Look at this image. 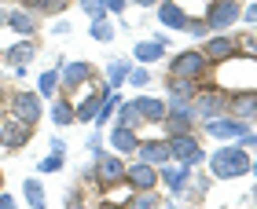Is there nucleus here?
Returning a JSON list of instances; mask_svg holds the SVG:
<instances>
[{
    "label": "nucleus",
    "mask_w": 257,
    "mask_h": 209,
    "mask_svg": "<svg viewBox=\"0 0 257 209\" xmlns=\"http://www.w3.org/2000/svg\"><path fill=\"white\" fill-rule=\"evenodd\" d=\"M103 96H107V92H103ZM103 96H92V99H85V103H81V107H77V121H92V118H96L99 99H103Z\"/></svg>",
    "instance_id": "4be33fe9"
},
{
    "label": "nucleus",
    "mask_w": 257,
    "mask_h": 209,
    "mask_svg": "<svg viewBox=\"0 0 257 209\" xmlns=\"http://www.w3.org/2000/svg\"><path fill=\"white\" fill-rule=\"evenodd\" d=\"M92 37H96V41H103V44H110V41H114V22L107 19V11L92 19Z\"/></svg>",
    "instance_id": "6ab92c4d"
},
{
    "label": "nucleus",
    "mask_w": 257,
    "mask_h": 209,
    "mask_svg": "<svg viewBox=\"0 0 257 209\" xmlns=\"http://www.w3.org/2000/svg\"><path fill=\"white\" fill-rule=\"evenodd\" d=\"M15 205V198H11V194H0V209H11Z\"/></svg>",
    "instance_id": "e433bc0d"
},
{
    "label": "nucleus",
    "mask_w": 257,
    "mask_h": 209,
    "mask_svg": "<svg viewBox=\"0 0 257 209\" xmlns=\"http://www.w3.org/2000/svg\"><path fill=\"white\" fill-rule=\"evenodd\" d=\"M99 180H103V183L125 180V165H121L118 158H99Z\"/></svg>",
    "instance_id": "4468645a"
},
{
    "label": "nucleus",
    "mask_w": 257,
    "mask_h": 209,
    "mask_svg": "<svg viewBox=\"0 0 257 209\" xmlns=\"http://www.w3.org/2000/svg\"><path fill=\"white\" fill-rule=\"evenodd\" d=\"M206 63H209V59H206L202 52H180L177 59H173L169 74H173V77H184V81H195V77L206 70Z\"/></svg>",
    "instance_id": "7ed1b4c3"
},
{
    "label": "nucleus",
    "mask_w": 257,
    "mask_h": 209,
    "mask_svg": "<svg viewBox=\"0 0 257 209\" xmlns=\"http://www.w3.org/2000/svg\"><path fill=\"white\" fill-rule=\"evenodd\" d=\"M224 110V92H202L191 99V118H220Z\"/></svg>",
    "instance_id": "20e7f679"
},
{
    "label": "nucleus",
    "mask_w": 257,
    "mask_h": 209,
    "mask_svg": "<svg viewBox=\"0 0 257 209\" xmlns=\"http://www.w3.org/2000/svg\"><path fill=\"white\" fill-rule=\"evenodd\" d=\"M26 139H30V125L26 121H19V118L4 121V129H0V147L4 150H19Z\"/></svg>",
    "instance_id": "423d86ee"
},
{
    "label": "nucleus",
    "mask_w": 257,
    "mask_h": 209,
    "mask_svg": "<svg viewBox=\"0 0 257 209\" xmlns=\"http://www.w3.org/2000/svg\"><path fill=\"white\" fill-rule=\"evenodd\" d=\"M8 59L15 63V66H22V63H30V59H33V44H30V41H26V44H15V48L8 52Z\"/></svg>",
    "instance_id": "5701e85b"
},
{
    "label": "nucleus",
    "mask_w": 257,
    "mask_h": 209,
    "mask_svg": "<svg viewBox=\"0 0 257 209\" xmlns=\"http://www.w3.org/2000/svg\"><path fill=\"white\" fill-rule=\"evenodd\" d=\"M136 4H140V8H151V4H158V0H136Z\"/></svg>",
    "instance_id": "4c0bfd02"
},
{
    "label": "nucleus",
    "mask_w": 257,
    "mask_h": 209,
    "mask_svg": "<svg viewBox=\"0 0 257 209\" xmlns=\"http://www.w3.org/2000/svg\"><path fill=\"white\" fill-rule=\"evenodd\" d=\"M8 26L15 33H22V37H30L33 33V15L30 11H8Z\"/></svg>",
    "instance_id": "a211bd4d"
},
{
    "label": "nucleus",
    "mask_w": 257,
    "mask_h": 209,
    "mask_svg": "<svg viewBox=\"0 0 257 209\" xmlns=\"http://www.w3.org/2000/svg\"><path fill=\"white\" fill-rule=\"evenodd\" d=\"M209 169H213V176L220 180H235V176H246L250 172V158L242 147H220L213 158H209Z\"/></svg>",
    "instance_id": "f257e3e1"
},
{
    "label": "nucleus",
    "mask_w": 257,
    "mask_h": 209,
    "mask_svg": "<svg viewBox=\"0 0 257 209\" xmlns=\"http://www.w3.org/2000/svg\"><path fill=\"white\" fill-rule=\"evenodd\" d=\"M133 205H136V209H151V205H155V198H151V194H140V198H133Z\"/></svg>",
    "instance_id": "473e14b6"
},
{
    "label": "nucleus",
    "mask_w": 257,
    "mask_h": 209,
    "mask_svg": "<svg viewBox=\"0 0 257 209\" xmlns=\"http://www.w3.org/2000/svg\"><path fill=\"white\" fill-rule=\"evenodd\" d=\"M66 8V0H30V11H48V15H59Z\"/></svg>",
    "instance_id": "a878e982"
},
{
    "label": "nucleus",
    "mask_w": 257,
    "mask_h": 209,
    "mask_svg": "<svg viewBox=\"0 0 257 209\" xmlns=\"http://www.w3.org/2000/svg\"><path fill=\"white\" fill-rule=\"evenodd\" d=\"M74 118H77V114H74L70 103H55V107H52V121H55V125H70Z\"/></svg>",
    "instance_id": "b1692460"
},
{
    "label": "nucleus",
    "mask_w": 257,
    "mask_h": 209,
    "mask_svg": "<svg viewBox=\"0 0 257 209\" xmlns=\"http://www.w3.org/2000/svg\"><path fill=\"white\" fill-rule=\"evenodd\" d=\"M162 180H166L169 191H184V183H188V165H166V172H162Z\"/></svg>",
    "instance_id": "2eb2a0df"
},
{
    "label": "nucleus",
    "mask_w": 257,
    "mask_h": 209,
    "mask_svg": "<svg viewBox=\"0 0 257 209\" xmlns=\"http://www.w3.org/2000/svg\"><path fill=\"white\" fill-rule=\"evenodd\" d=\"M4 22H8V11H0V26H4Z\"/></svg>",
    "instance_id": "58836bf2"
},
{
    "label": "nucleus",
    "mask_w": 257,
    "mask_h": 209,
    "mask_svg": "<svg viewBox=\"0 0 257 209\" xmlns=\"http://www.w3.org/2000/svg\"><path fill=\"white\" fill-rule=\"evenodd\" d=\"M158 22L166 30H184L188 26V15H184V8L177 0H166V4H158Z\"/></svg>",
    "instance_id": "9d476101"
},
{
    "label": "nucleus",
    "mask_w": 257,
    "mask_h": 209,
    "mask_svg": "<svg viewBox=\"0 0 257 209\" xmlns=\"http://www.w3.org/2000/svg\"><path fill=\"white\" fill-rule=\"evenodd\" d=\"M235 114H239L242 121L253 118V114H257V99H253V96H239V99H235Z\"/></svg>",
    "instance_id": "393cba45"
},
{
    "label": "nucleus",
    "mask_w": 257,
    "mask_h": 209,
    "mask_svg": "<svg viewBox=\"0 0 257 209\" xmlns=\"http://www.w3.org/2000/svg\"><path fill=\"white\" fill-rule=\"evenodd\" d=\"M169 158L184 161V165H198L202 161V147H198V139L191 132H180V136L169 139Z\"/></svg>",
    "instance_id": "f03ea898"
},
{
    "label": "nucleus",
    "mask_w": 257,
    "mask_h": 209,
    "mask_svg": "<svg viewBox=\"0 0 257 209\" xmlns=\"http://www.w3.org/2000/svg\"><path fill=\"white\" fill-rule=\"evenodd\" d=\"M246 121L242 118H209V136L217 139H231V136H246Z\"/></svg>",
    "instance_id": "1a4fd4ad"
},
{
    "label": "nucleus",
    "mask_w": 257,
    "mask_h": 209,
    "mask_svg": "<svg viewBox=\"0 0 257 209\" xmlns=\"http://www.w3.org/2000/svg\"><path fill=\"white\" fill-rule=\"evenodd\" d=\"M239 15H242V11H239L235 0H213V11H209L206 26H209V30H228Z\"/></svg>",
    "instance_id": "39448f33"
},
{
    "label": "nucleus",
    "mask_w": 257,
    "mask_h": 209,
    "mask_svg": "<svg viewBox=\"0 0 257 209\" xmlns=\"http://www.w3.org/2000/svg\"><path fill=\"white\" fill-rule=\"evenodd\" d=\"M136 59L140 63H155V59H162L166 55V37H155V41H144V44H136Z\"/></svg>",
    "instance_id": "f8f14e48"
},
{
    "label": "nucleus",
    "mask_w": 257,
    "mask_h": 209,
    "mask_svg": "<svg viewBox=\"0 0 257 209\" xmlns=\"http://www.w3.org/2000/svg\"><path fill=\"white\" fill-rule=\"evenodd\" d=\"M242 15H246V22H257V0H253V4H250L246 11H242Z\"/></svg>",
    "instance_id": "c9c22d12"
},
{
    "label": "nucleus",
    "mask_w": 257,
    "mask_h": 209,
    "mask_svg": "<svg viewBox=\"0 0 257 209\" xmlns=\"http://www.w3.org/2000/svg\"><path fill=\"white\" fill-rule=\"evenodd\" d=\"M55 85H59V74H55V70H48V74H41V81H37L41 96H52V92H55Z\"/></svg>",
    "instance_id": "bb28decb"
},
{
    "label": "nucleus",
    "mask_w": 257,
    "mask_h": 209,
    "mask_svg": "<svg viewBox=\"0 0 257 209\" xmlns=\"http://www.w3.org/2000/svg\"><path fill=\"white\" fill-rule=\"evenodd\" d=\"M22 191H26V202H30V205H44V187H41V180H26V183H22Z\"/></svg>",
    "instance_id": "412c9836"
},
{
    "label": "nucleus",
    "mask_w": 257,
    "mask_h": 209,
    "mask_svg": "<svg viewBox=\"0 0 257 209\" xmlns=\"http://www.w3.org/2000/svg\"><path fill=\"white\" fill-rule=\"evenodd\" d=\"M136 118H140V114H136V107H133V103H121V118H118V125H128V129H133V125H136Z\"/></svg>",
    "instance_id": "cd10ccee"
},
{
    "label": "nucleus",
    "mask_w": 257,
    "mask_h": 209,
    "mask_svg": "<svg viewBox=\"0 0 257 209\" xmlns=\"http://www.w3.org/2000/svg\"><path fill=\"white\" fill-rule=\"evenodd\" d=\"M125 74H128V70H125V63H114V66H110V85H107V88H118Z\"/></svg>",
    "instance_id": "2f4dec72"
},
{
    "label": "nucleus",
    "mask_w": 257,
    "mask_h": 209,
    "mask_svg": "<svg viewBox=\"0 0 257 209\" xmlns=\"http://www.w3.org/2000/svg\"><path fill=\"white\" fill-rule=\"evenodd\" d=\"M133 107H136V114H140L144 121H162V118H166V110H169L162 99H151V96H140V99H133Z\"/></svg>",
    "instance_id": "9b49d317"
},
{
    "label": "nucleus",
    "mask_w": 257,
    "mask_h": 209,
    "mask_svg": "<svg viewBox=\"0 0 257 209\" xmlns=\"http://www.w3.org/2000/svg\"><path fill=\"white\" fill-rule=\"evenodd\" d=\"M206 59H217V63H224V59H231V55H235V44H231L228 37H213V41H209L206 44Z\"/></svg>",
    "instance_id": "ddd939ff"
},
{
    "label": "nucleus",
    "mask_w": 257,
    "mask_h": 209,
    "mask_svg": "<svg viewBox=\"0 0 257 209\" xmlns=\"http://www.w3.org/2000/svg\"><path fill=\"white\" fill-rule=\"evenodd\" d=\"M81 8H85L92 19H96V15H103V11H107V0H81Z\"/></svg>",
    "instance_id": "c756f323"
},
{
    "label": "nucleus",
    "mask_w": 257,
    "mask_h": 209,
    "mask_svg": "<svg viewBox=\"0 0 257 209\" xmlns=\"http://www.w3.org/2000/svg\"><path fill=\"white\" fill-rule=\"evenodd\" d=\"M253 176H257V161H253Z\"/></svg>",
    "instance_id": "ea45409f"
},
{
    "label": "nucleus",
    "mask_w": 257,
    "mask_h": 209,
    "mask_svg": "<svg viewBox=\"0 0 257 209\" xmlns=\"http://www.w3.org/2000/svg\"><path fill=\"white\" fill-rule=\"evenodd\" d=\"M88 77V63H66L63 66V81L66 85H77V81Z\"/></svg>",
    "instance_id": "aec40b11"
},
{
    "label": "nucleus",
    "mask_w": 257,
    "mask_h": 209,
    "mask_svg": "<svg viewBox=\"0 0 257 209\" xmlns=\"http://www.w3.org/2000/svg\"><path fill=\"white\" fill-rule=\"evenodd\" d=\"M110 143L118 147L121 154H125V150H136V132L128 129V125H118V129L110 132Z\"/></svg>",
    "instance_id": "f3484780"
},
{
    "label": "nucleus",
    "mask_w": 257,
    "mask_h": 209,
    "mask_svg": "<svg viewBox=\"0 0 257 209\" xmlns=\"http://www.w3.org/2000/svg\"><path fill=\"white\" fill-rule=\"evenodd\" d=\"M11 110H15V118H19V121L33 125V121L41 118V99L33 96V92H19L15 103H11Z\"/></svg>",
    "instance_id": "6e6552de"
},
{
    "label": "nucleus",
    "mask_w": 257,
    "mask_h": 209,
    "mask_svg": "<svg viewBox=\"0 0 257 209\" xmlns=\"http://www.w3.org/2000/svg\"><path fill=\"white\" fill-rule=\"evenodd\" d=\"M59 169H63V154H55V150H52V158L41 161V172H59Z\"/></svg>",
    "instance_id": "c85d7f7f"
},
{
    "label": "nucleus",
    "mask_w": 257,
    "mask_h": 209,
    "mask_svg": "<svg viewBox=\"0 0 257 209\" xmlns=\"http://www.w3.org/2000/svg\"><path fill=\"white\" fill-rule=\"evenodd\" d=\"M136 150H140V158H144V161H151V165L169 158V143H136Z\"/></svg>",
    "instance_id": "dca6fc26"
},
{
    "label": "nucleus",
    "mask_w": 257,
    "mask_h": 209,
    "mask_svg": "<svg viewBox=\"0 0 257 209\" xmlns=\"http://www.w3.org/2000/svg\"><path fill=\"white\" fill-rule=\"evenodd\" d=\"M125 180L133 183L136 191H151V187L158 183V172H155V165H151V161H136V165L125 169Z\"/></svg>",
    "instance_id": "0eeeda50"
},
{
    "label": "nucleus",
    "mask_w": 257,
    "mask_h": 209,
    "mask_svg": "<svg viewBox=\"0 0 257 209\" xmlns=\"http://www.w3.org/2000/svg\"><path fill=\"white\" fill-rule=\"evenodd\" d=\"M239 139H242L239 147H257V136H253V132H246V136H239Z\"/></svg>",
    "instance_id": "f704fd0d"
},
{
    "label": "nucleus",
    "mask_w": 257,
    "mask_h": 209,
    "mask_svg": "<svg viewBox=\"0 0 257 209\" xmlns=\"http://www.w3.org/2000/svg\"><path fill=\"white\" fill-rule=\"evenodd\" d=\"M125 77H128V85H133V88H144L147 81H151V77H147V70H128Z\"/></svg>",
    "instance_id": "7c9ffc66"
},
{
    "label": "nucleus",
    "mask_w": 257,
    "mask_h": 209,
    "mask_svg": "<svg viewBox=\"0 0 257 209\" xmlns=\"http://www.w3.org/2000/svg\"><path fill=\"white\" fill-rule=\"evenodd\" d=\"M128 0H107V11H125Z\"/></svg>",
    "instance_id": "72a5a7b5"
}]
</instances>
